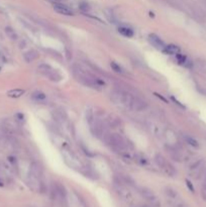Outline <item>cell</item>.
I'll use <instances>...</instances> for the list:
<instances>
[{"label": "cell", "mask_w": 206, "mask_h": 207, "mask_svg": "<svg viewBox=\"0 0 206 207\" xmlns=\"http://www.w3.org/2000/svg\"><path fill=\"white\" fill-rule=\"evenodd\" d=\"M46 94L43 93V92H34V93L33 94V98L36 100H38V101H41V100H44L46 99Z\"/></svg>", "instance_id": "cell-10"}, {"label": "cell", "mask_w": 206, "mask_h": 207, "mask_svg": "<svg viewBox=\"0 0 206 207\" xmlns=\"http://www.w3.org/2000/svg\"><path fill=\"white\" fill-rule=\"evenodd\" d=\"M54 9L55 11L60 13V14H63V15H74V11L71 8H69L66 5H63V4H55L54 5Z\"/></svg>", "instance_id": "cell-3"}, {"label": "cell", "mask_w": 206, "mask_h": 207, "mask_svg": "<svg viewBox=\"0 0 206 207\" xmlns=\"http://www.w3.org/2000/svg\"><path fill=\"white\" fill-rule=\"evenodd\" d=\"M15 119L19 122H24V115L22 113H16L15 114Z\"/></svg>", "instance_id": "cell-15"}, {"label": "cell", "mask_w": 206, "mask_h": 207, "mask_svg": "<svg viewBox=\"0 0 206 207\" xmlns=\"http://www.w3.org/2000/svg\"><path fill=\"white\" fill-rule=\"evenodd\" d=\"M176 59L178 60V62H179V63H180V64H183V65H184L185 63L187 62V58L185 57L184 55H181V54H179V53H178V54L176 55Z\"/></svg>", "instance_id": "cell-13"}, {"label": "cell", "mask_w": 206, "mask_h": 207, "mask_svg": "<svg viewBox=\"0 0 206 207\" xmlns=\"http://www.w3.org/2000/svg\"><path fill=\"white\" fill-rule=\"evenodd\" d=\"M118 194L123 200H125L126 202H130L133 200V197H131V194L129 193V191L127 189H125L124 187H118Z\"/></svg>", "instance_id": "cell-4"}, {"label": "cell", "mask_w": 206, "mask_h": 207, "mask_svg": "<svg viewBox=\"0 0 206 207\" xmlns=\"http://www.w3.org/2000/svg\"><path fill=\"white\" fill-rule=\"evenodd\" d=\"M149 42H150V45H152L153 47H155L156 49L160 50V51H164V49L166 47L164 42L155 33H150L149 36Z\"/></svg>", "instance_id": "cell-2"}, {"label": "cell", "mask_w": 206, "mask_h": 207, "mask_svg": "<svg viewBox=\"0 0 206 207\" xmlns=\"http://www.w3.org/2000/svg\"><path fill=\"white\" fill-rule=\"evenodd\" d=\"M186 184L187 186H188V188L190 189V191H192V192H194V188H193V185H192V183L189 181V180H186Z\"/></svg>", "instance_id": "cell-18"}, {"label": "cell", "mask_w": 206, "mask_h": 207, "mask_svg": "<svg viewBox=\"0 0 206 207\" xmlns=\"http://www.w3.org/2000/svg\"><path fill=\"white\" fill-rule=\"evenodd\" d=\"M186 142H188L190 145H192V147H194V148L199 147V144H198L197 140L195 139H193V137H186Z\"/></svg>", "instance_id": "cell-12"}, {"label": "cell", "mask_w": 206, "mask_h": 207, "mask_svg": "<svg viewBox=\"0 0 206 207\" xmlns=\"http://www.w3.org/2000/svg\"><path fill=\"white\" fill-rule=\"evenodd\" d=\"M118 31H119L120 34H122L123 36H126V38H131V36H133V30L129 27H124V26H122V27L118 28Z\"/></svg>", "instance_id": "cell-8"}, {"label": "cell", "mask_w": 206, "mask_h": 207, "mask_svg": "<svg viewBox=\"0 0 206 207\" xmlns=\"http://www.w3.org/2000/svg\"><path fill=\"white\" fill-rule=\"evenodd\" d=\"M171 99H172V100H173V101H174V102H175V103H176V104H177V105H179V106H180V107H181V108H185V106H184L183 104H182V103H181V102H179V101H178V100H177V99H176V98H175V97H171Z\"/></svg>", "instance_id": "cell-17"}, {"label": "cell", "mask_w": 206, "mask_h": 207, "mask_svg": "<svg viewBox=\"0 0 206 207\" xmlns=\"http://www.w3.org/2000/svg\"><path fill=\"white\" fill-rule=\"evenodd\" d=\"M25 93V90L24 89H19V88H16V89H12L10 91L7 92V95L11 98H19L20 96H22L23 94Z\"/></svg>", "instance_id": "cell-5"}, {"label": "cell", "mask_w": 206, "mask_h": 207, "mask_svg": "<svg viewBox=\"0 0 206 207\" xmlns=\"http://www.w3.org/2000/svg\"><path fill=\"white\" fill-rule=\"evenodd\" d=\"M79 7H80V9L84 12L90 10V6H89V4L87 3V2H81L80 5H79Z\"/></svg>", "instance_id": "cell-14"}, {"label": "cell", "mask_w": 206, "mask_h": 207, "mask_svg": "<svg viewBox=\"0 0 206 207\" xmlns=\"http://www.w3.org/2000/svg\"><path fill=\"white\" fill-rule=\"evenodd\" d=\"M5 33L7 34V36H8L10 39H13V41L18 39L16 33H15L14 30H13L12 27H10V26H6V27H5Z\"/></svg>", "instance_id": "cell-9"}, {"label": "cell", "mask_w": 206, "mask_h": 207, "mask_svg": "<svg viewBox=\"0 0 206 207\" xmlns=\"http://www.w3.org/2000/svg\"><path fill=\"white\" fill-rule=\"evenodd\" d=\"M155 95H156V96H157V97H159V98H160V99H162V100H163V101H164V102L168 103V100H167V99H166V98H164L163 96H161V95H160V94H158V93H155Z\"/></svg>", "instance_id": "cell-19"}, {"label": "cell", "mask_w": 206, "mask_h": 207, "mask_svg": "<svg viewBox=\"0 0 206 207\" xmlns=\"http://www.w3.org/2000/svg\"><path fill=\"white\" fill-rule=\"evenodd\" d=\"M110 67H111V69L114 72L116 73H120V74H122L123 73V70H122V68L120 67L118 64H116L115 62H111L110 63Z\"/></svg>", "instance_id": "cell-11"}, {"label": "cell", "mask_w": 206, "mask_h": 207, "mask_svg": "<svg viewBox=\"0 0 206 207\" xmlns=\"http://www.w3.org/2000/svg\"><path fill=\"white\" fill-rule=\"evenodd\" d=\"M139 193L144 198H146L147 201H150L152 203L153 207H159V202H158V199L156 197L152 190H150L149 188H141L139 189Z\"/></svg>", "instance_id": "cell-1"}, {"label": "cell", "mask_w": 206, "mask_h": 207, "mask_svg": "<svg viewBox=\"0 0 206 207\" xmlns=\"http://www.w3.org/2000/svg\"><path fill=\"white\" fill-rule=\"evenodd\" d=\"M164 51L169 55H177L180 52V49H179V47L175 46V45H169V46H166Z\"/></svg>", "instance_id": "cell-7"}, {"label": "cell", "mask_w": 206, "mask_h": 207, "mask_svg": "<svg viewBox=\"0 0 206 207\" xmlns=\"http://www.w3.org/2000/svg\"><path fill=\"white\" fill-rule=\"evenodd\" d=\"M167 195L169 196V197H171V198H176L177 197L176 192H175V191H173L172 189H167Z\"/></svg>", "instance_id": "cell-16"}, {"label": "cell", "mask_w": 206, "mask_h": 207, "mask_svg": "<svg viewBox=\"0 0 206 207\" xmlns=\"http://www.w3.org/2000/svg\"><path fill=\"white\" fill-rule=\"evenodd\" d=\"M38 57H39L38 53H36V51H33V50H31V51H28L27 53H25V54L23 55V58H24V60L27 63L33 62V61L36 60Z\"/></svg>", "instance_id": "cell-6"}]
</instances>
